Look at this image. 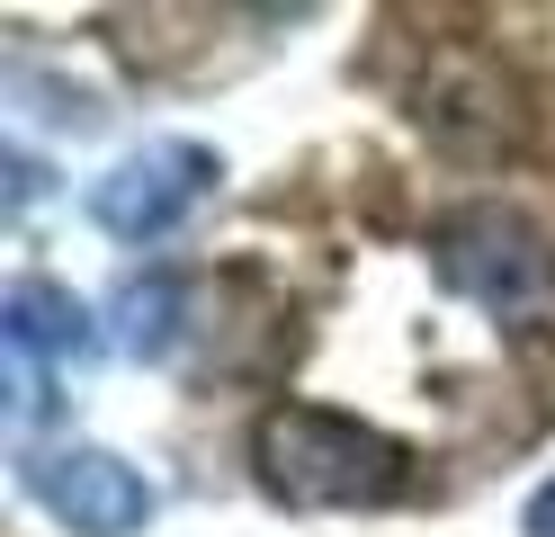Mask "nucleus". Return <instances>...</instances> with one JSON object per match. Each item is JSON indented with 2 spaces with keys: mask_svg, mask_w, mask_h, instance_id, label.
I'll return each mask as SVG.
<instances>
[{
  "mask_svg": "<svg viewBox=\"0 0 555 537\" xmlns=\"http://www.w3.org/2000/svg\"><path fill=\"white\" fill-rule=\"evenodd\" d=\"M251 475L287 511H386L412 493V448L332 404H269L251 421Z\"/></svg>",
  "mask_w": 555,
  "mask_h": 537,
  "instance_id": "nucleus-1",
  "label": "nucleus"
},
{
  "mask_svg": "<svg viewBox=\"0 0 555 537\" xmlns=\"http://www.w3.org/2000/svg\"><path fill=\"white\" fill-rule=\"evenodd\" d=\"M430 269L511 341H555V233L502 197L448 206L430 225Z\"/></svg>",
  "mask_w": 555,
  "mask_h": 537,
  "instance_id": "nucleus-2",
  "label": "nucleus"
},
{
  "mask_svg": "<svg viewBox=\"0 0 555 537\" xmlns=\"http://www.w3.org/2000/svg\"><path fill=\"white\" fill-rule=\"evenodd\" d=\"M216 179H224V162L206 153V143L153 135V143H134V153H117L99 170L81 206H90V225L117 233V242H170L206 197H216Z\"/></svg>",
  "mask_w": 555,
  "mask_h": 537,
  "instance_id": "nucleus-3",
  "label": "nucleus"
},
{
  "mask_svg": "<svg viewBox=\"0 0 555 537\" xmlns=\"http://www.w3.org/2000/svg\"><path fill=\"white\" fill-rule=\"evenodd\" d=\"M18 484H27V501H37L54 528H73V537H144L153 511H162L144 465H126L117 448H90V439L37 448L18 465Z\"/></svg>",
  "mask_w": 555,
  "mask_h": 537,
  "instance_id": "nucleus-4",
  "label": "nucleus"
},
{
  "mask_svg": "<svg viewBox=\"0 0 555 537\" xmlns=\"http://www.w3.org/2000/svg\"><path fill=\"white\" fill-rule=\"evenodd\" d=\"M0 349H10V412L37 421L54 404V376H73L99 358V322L73 286L54 278H18L10 305H0Z\"/></svg>",
  "mask_w": 555,
  "mask_h": 537,
  "instance_id": "nucleus-5",
  "label": "nucleus"
},
{
  "mask_svg": "<svg viewBox=\"0 0 555 537\" xmlns=\"http://www.w3.org/2000/svg\"><path fill=\"white\" fill-rule=\"evenodd\" d=\"M519 537H555V475H546L529 501H519Z\"/></svg>",
  "mask_w": 555,
  "mask_h": 537,
  "instance_id": "nucleus-6",
  "label": "nucleus"
}]
</instances>
